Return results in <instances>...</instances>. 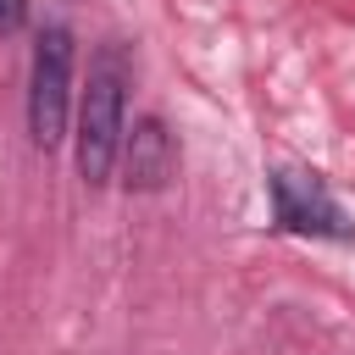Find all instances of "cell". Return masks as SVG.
Returning <instances> with one entry per match:
<instances>
[{
    "mask_svg": "<svg viewBox=\"0 0 355 355\" xmlns=\"http://www.w3.org/2000/svg\"><path fill=\"white\" fill-rule=\"evenodd\" d=\"M128 89H133V55L122 39L94 44L78 105H72V150H78V178L83 189H105L122 161L128 139Z\"/></svg>",
    "mask_w": 355,
    "mask_h": 355,
    "instance_id": "6da1fadb",
    "label": "cell"
},
{
    "mask_svg": "<svg viewBox=\"0 0 355 355\" xmlns=\"http://www.w3.org/2000/svg\"><path fill=\"white\" fill-rule=\"evenodd\" d=\"M72 28L50 22L33 39V67H28V139L33 150H61L72 128Z\"/></svg>",
    "mask_w": 355,
    "mask_h": 355,
    "instance_id": "7a4b0ae2",
    "label": "cell"
},
{
    "mask_svg": "<svg viewBox=\"0 0 355 355\" xmlns=\"http://www.w3.org/2000/svg\"><path fill=\"white\" fill-rule=\"evenodd\" d=\"M266 194H272V222L283 233L300 239H355V222L344 216V205L333 200V189L322 183V172L305 166H272L266 172Z\"/></svg>",
    "mask_w": 355,
    "mask_h": 355,
    "instance_id": "3957f363",
    "label": "cell"
},
{
    "mask_svg": "<svg viewBox=\"0 0 355 355\" xmlns=\"http://www.w3.org/2000/svg\"><path fill=\"white\" fill-rule=\"evenodd\" d=\"M116 178L128 183V194H161L178 178V139L166 133L161 116H139L122 139V161Z\"/></svg>",
    "mask_w": 355,
    "mask_h": 355,
    "instance_id": "277c9868",
    "label": "cell"
},
{
    "mask_svg": "<svg viewBox=\"0 0 355 355\" xmlns=\"http://www.w3.org/2000/svg\"><path fill=\"white\" fill-rule=\"evenodd\" d=\"M28 22V0H0V33H17Z\"/></svg>",
    "mask_w": 355,
    "mask_h": 355,
    "instance_id": "5b68a950",
    "label": "cell"
}]
</instances>
